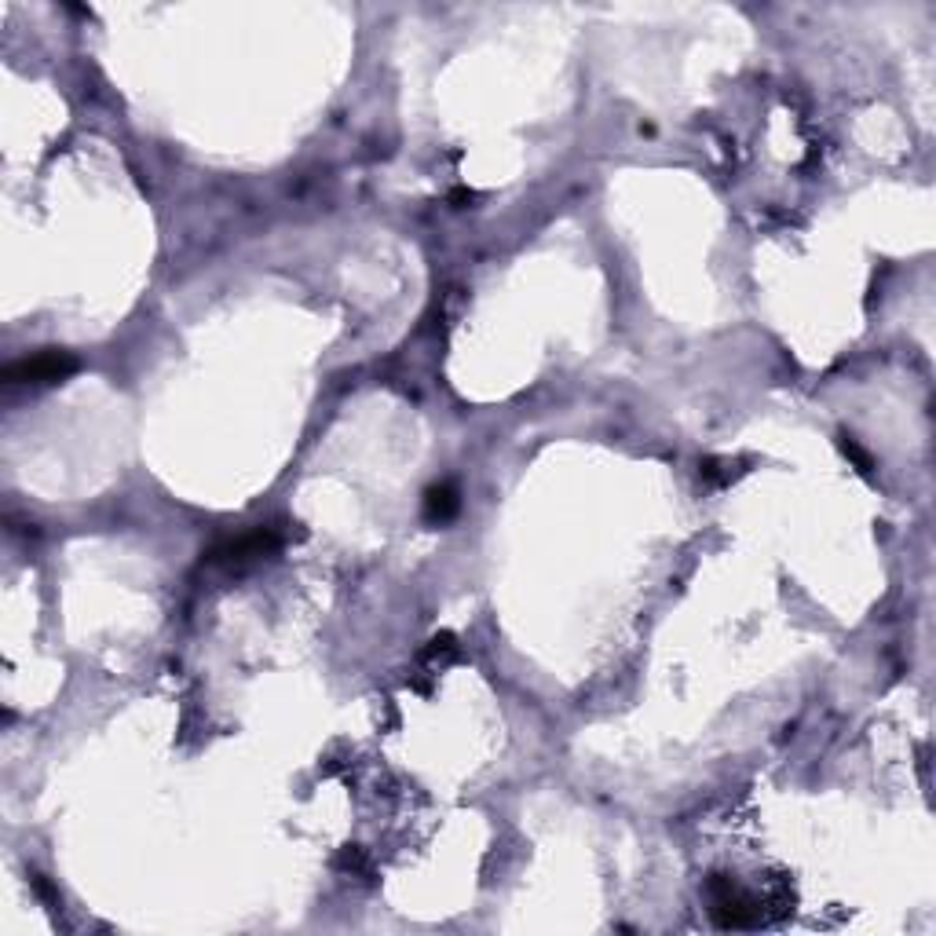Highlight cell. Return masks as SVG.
<instances>
[{"label": "cell", "instance_id": "1", "mask_svg": "<svg viewBox=\"0 0 936 936\" xmlns=\"http://www.w3.org/2000/svg\"><path fill=\"white\" fill-rule=\"evenodd\" d=\"M77 366H81V362H77L70 351L44 348V351L26 355V359L8 362L0 377H4L8 388H19V384H59V381H66L70 373H77Z\"/></svg>", "mask_w": 936, "mask_h": 936}, {"label": "cell", "instance_id": "2", "mask_svg": "<svg viewBox=\"0 0 936 936\" xmlns=\"http://www.w3.org/2000/svg\"><path fill=\"white\" fill-rule=\"evenodd\" d=\"M278 549H282V534L275 527H256V531L242 534V538L216 545L213 553H209V564H220L227 571H242L249 564H260L264 556H275Z\"/></svg>", "mask_w": 936, "mask_h": 936}, {"label": "cell", "instance_id": "3", "mask_svg": "<svg viewBox=\"0 0 936 936\" xmlns=\"http://www.w3.org/2000/svg\"><path fill=\"white\" fill-rule=\"evenodd\" d=\"M461 512V494L454 483H439V487H428L425 494V520L428 523H450Z\"/></svg>", "mask_w": 936, "mask_h": 936}, {"label": "cell", "instance_id": "4", "mask_svg": "<svg viewBox=\"0 0 936 936\" xmlns=\"http://www.w3.org/2000/svg\"><path fill=\"white\" fill-rule=\"evenodd\" d=\"M454 655H458V644H454V637H450V633H439V637L428 640L425 659H436L439 666H443V662H450Z\"/></svg>", "mask_w": 936, "mask_h": 936}, {"label": "cell", "instance_id": "5", "mask_svg": "<svg viewBox=\"0 0 936 936\" xmlns=\"http://www.w3.org/2000/svg\"><path fill=\"white\" fill-rule=\"evenodd\" d=\"M841 450H845V458H852V461H856V468H860L863 476H867V472H871V468H874L871 454H867V450H863V447H856V443H852L849 436H841Z\"/></svg>", "mask_w": 936, "mask_h": 936}]
</instances>
